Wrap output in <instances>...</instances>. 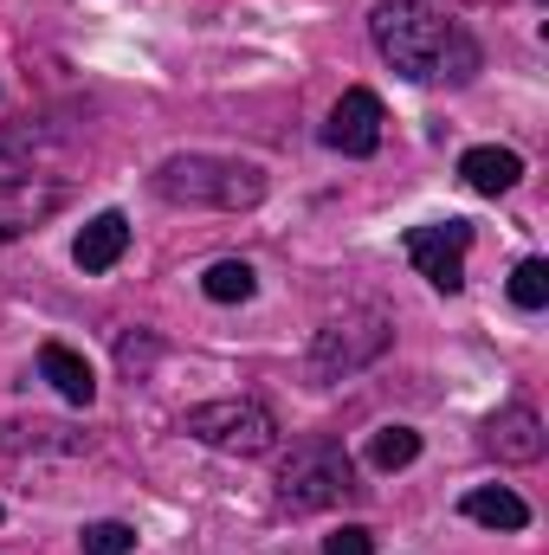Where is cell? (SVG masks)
Segmentation results:
<instances>
[{"label":"cell","mask_w":549,"mask_h":555,"mask_svg":"<svg viewBox=\"0 0 549 555\" xmlns=\"http://www.w3.org/2000/svg\"><path fill=\"white\" fill-rule=\"evenodd\" d=\"M369 33L388 72H401L408 85H465L478 72V39L426 0H382L369 13Z\"/></svg>","instance_id":"1"},{"label":"cell","mask_w":549,"mask_h":555,"mask_svg":"<svg viewBox=\"0 0 549 555\" xmlns=\"http://www.w3.org/2000/svg\"><path fill=\"white\" fill-rule=\"evenodd\" d=\"M155 194L175 201V207H220V214H246L266 201V168L259 162H240V155H168L155 168Z\"/></svg>","instance_id":"2"},{"label":"cell","mask_w":549,"mask_h":555,"mask_svg":"<svg viewBox=\"0 0 549 555\" xmlns=\"http://www.w3.org/2000/svg\"><path fill=\"white\" fill-rule=\"evenodd\" d=\"M388 343H395V323H388L375 304L336 310V317H330V323L310 336L304 375H310L317 388H330V382H349V375H362L369 362H382V356H388Z\"/></svg>","instance_id":"3"},{"label":"cell","mask_w":549,"mask_h":555,"mask_svg":"<svg viewBox=\"0 0 549 555\" xmlns=\"http://www.w3.org/2000/svg\"><path fill=\"white\" fill-rule=\"evenodd\" d=\"M349 491H356V465H349V452H343L336 439L297 446V452L284 459V472H278V504H284L291 517H317V511L343 504Z\"/></svg>","instance_id":"4"},{"label":"cell","mask_w":549,"mask_h":555,"mask_svg":"<svg viewBox=\"0 0 549 555\" xmlns=\"http://www.w3.org/2000/svg\"><path fill=\"white\" fill-rule=\"evenodd\" d=\"M181 433H188V439H201V446H214V452L259 459V452H272L278 420H272L266 401H207V408H188Z\"/></svg>","instance_id":"5"},{"label":"cell","mask_w":549,"mask_h":555,"mask_svg":"<svg viewBox=\"0 0 549 555\" xmlns=\"http://www.w3.org/2000/svg\"><path fill=\"white\" fill-rule=\"evenodd\" d=\"M465 246H472V227L465 220H446V227H413L408 233V259L420 266V278L433 291H459L465 284Z\"/></svg>","instance_id":"6"},{"label":"cell","mask_w":549,"mask_h":555,"mask_svg":"<svg viewBox=\"0 0 549 555\" xmlns=\"http://www.w3.org/2000/svg\"><path fill=\"white\" fill-rule=\"evenodd\" d=\"M323 142L343 149V155H375V149H382V98H375L369 85H349V91L336 98V111H330Z\"/></svg>","instance_id":"7"},{"label":"cell","mask_w":549,"mask_h":555,"mask_svg":"<svg viewBox=\"0 0 549 555\" xmlns=\"http://www.w3.org/2000/svg\"><path fill=\"white\" fill-rule=\"evenodd\" d=\"M485 452L505 459V465H537V459H544V420L531 414V408L491 414V426H485Z\"/></svg>","instance_id":"8"},{"label":"cell","mask_w":549,"mask_h":555,"mask_svg":"<svg viewBox=\"0 0 549 555\" xmlns=\"http://www.w3.org/2000/svg\"><path fill=\"white\" fill-rule=\"evenodd\" d=\"M124 253H130V220H124L117 207H111V214H98V220H85V233L72 240L78 272H111Z\"/></svg>","instance_id":"9"},{"label":"cell","mask_w":549,"mask_h":555,"mask_svg":"<svg viewBox=\"0 0 549 555\" xmlns=\"http://www.w3.org/2000/svg\"><path fill=\"white\" fill-rule=\"evenodd\" d=\"M459 175H465L472 194H511V188L524 181V155L485 142V149H465V155H459Z\"/></svg>","instance_id":"10"},{"label":"cell","mask_w":549,"mask_h":555,"mask_svg":"<svg viewBox=\"0 0 549 555\" xmlns=\"http://www.w3.org/2000/svg\"><path fill=\"white\" fill-rule=\"evenodd\" d=\"M39 375H46L72 408H91V401H98V375H91V362H85L78 349H65V343H46V349H39Z\"/></svg>","instance_id":"11"},{"label":"cell","mask_w":549,"mask_h":555,"mask_svg":"<svg viewBox=\"0 0 549 555\" xmlns=\"http://www.w3.org/2000/svg\"><path fill=\"white\" fill-rule=\"evenodd\" d=\"M472 524H485V530H524L531 524V504L518 498V491H505V485H485V491H465V504H459Z\"/></svg>","instance_id":"12"},{"label":"cell","mask_w":549,"mask_h":555,"mask_svg":"<svg viewBox=\"0 0 549 555\" xmlns=\"http://www.w3.org/2000/svg\"><path fill=\"white\" fill-rule=\"evenodd\" d=\"M0 452H85V433L33 420V426H0Z\"/></svg>","instance_id":"13"},{"label":"cell","mask_w":549,"mask_h":555,"mask_svg":"<svg viewBox=\"0 0 549 555\" xmlns=\"http://www.w3.org/2000/svg\"><path fill=\"white\" fill-rule=\"evenodd\" d=\"M201 291H207L214 304H246V297L259 291V272H253L246 259H220V266L201 272Z\"/></svg>","instance_id":"14"},{"label":"cell","mask_w":549,"mask_h":555,"mask_svg":"<svg viewBox=\"0 0 549 555\" xmlns=\"http://www.w3.org/2000/svg\"><path fill=\"white\" fill-rule=\"evenodd\" d=\"M413 459H420V433H413V426H382V433L369 439V465H375V472H401Z\"/></svg>","instance_id":"15"},{"label":"cell","mask_w":549,"mask_h":555,"mask_svg":"<svg viewBox=\"0 0 549 555\" xmlns=\"http://www.w3.org/2000/svg\"><path fill=\"white\" fill-rule=\"evenodd\" d=\"M511 304H518V310H544L549 304V266L544 259H524V266L511 272Z\"/></svg>","instance_id":"16"},{"label":"cell","mask_w":549,"mask_h":555,"mask_svg":"<svg viewBox=\"0 0 549 555\" xmlns=\"http://www.w3.org/2000/svg\"><path fill=\"white\" fill-rule=\"evenodd\" d=\"M137 550V530L104 517V524H85V555H130Z\"/></svg>","instance_id":"17"},{"label":"cell","mask_w":549,"mask_h":555,"mask_svg":"<svg viewBox=\"0 0 549 555\" xmlns=\"http://www.w3.org/2000/svg\"><path fill=\"white\" fill-rule=\"evenodd\" d=\"M369 550H375V537L362 524H343L336 537H323V555H369Z\"/></svg>","instance_id":"18"},{"label":"cell","mask_w":549,"mask_h":555,"mask_svg":"<svg viewBox=\"0 0 549 555\" xmlns=\"http://www.w3.org/2000/svg\"><path fill=\"white\" fill-rule=\"evenodd\" d=\"M149 362H155V343H149V336H130V343H124V375H142V369H149Z\"/></svg>","instance_id":"19"}]
</instances>
